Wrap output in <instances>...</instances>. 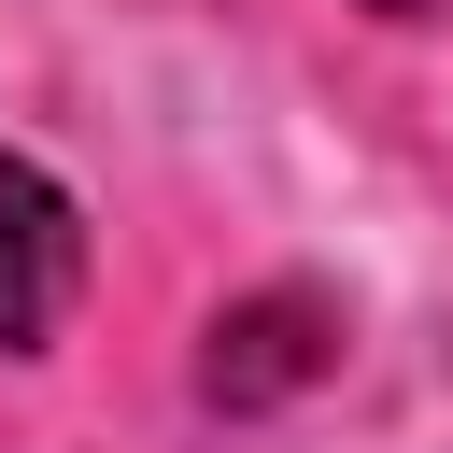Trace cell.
<instances>
[{
  "label": "cell",
  "mask_w": 453,
  "mask_h": 453,
  "mask_svg": "<svg viewBox=\"0 0 453 453\" xmlns=\"http://www.w3.org/2000/svg\"><path fill=\"white\" fill-rule=\"evenodd\" d=\"M326 354H340V311H326V297H297V283H269V297H241V311L212 326L198 396H212V411H269V396H297Z\"/></svg>",
  "instance_id": "cell-2"
},
{
  "label": "cell",
  "mask_w": 453,
  "mask_h": 453,
  "mask_svg": "<svg viewBox=\"0 0 453 453\" xmlns=\"http://www.w3.org/2000/svg\"><path fill=\"white\" fill-rule=\"evenodd\" d=\"M71 283H85V226H71V198H57V184L0 142V354L57 340Z\"/></svg>",
  "instance_id": "cell-1"
}]
</instances>
